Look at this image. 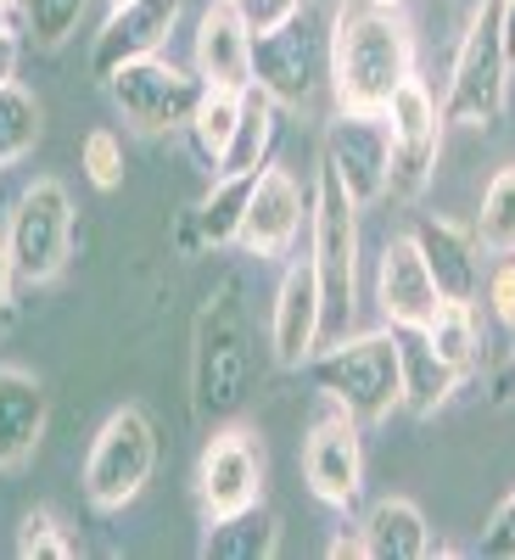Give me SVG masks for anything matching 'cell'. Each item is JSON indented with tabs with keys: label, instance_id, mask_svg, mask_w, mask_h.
<instances>
[{
	"label": "cell",
	"instance_id": "1",
	"mask_svg": "<svg viewBox=\"0 0 515 560\" xmlns=\"http://www.w3.org/2000/svg\"><path fill=\"white\" fill-rule=\"evenodd\" d=\"M414 79V28L382 0H342L331 18V96L342 113H382Z\"/></svg>",
	"mask_w": 515,
	"mask_h": 560
},
{
	"label": "cell",
	"instance_id": "2",
	"mask_svg": "<svg viewBox=\"0 0 515 560\" xmlns=\"http://www.w3.org/2000/svg\"><path fill=\"white\" fill-rule=\"evenodd\" d=\"M253 393V331L242 308V280L224 275L208 292L191 337V409L208 427H224L247 409Z\"/></svg>",
	"mask_w": 515,
	"mask_h": 560
},
{
	"label": "cell",
	"instance_id": "3",
	"mask_svg": "<svg viewBox=\"0 0 515 560\" xmlns=\"http://www.w3.org/2000/svg\"><path fill=\"white\" fill-rule=\"evenodd\" d=\"M308 382L325 404H337L342 415H353L359 427H376L393 409H403V348L398 331H359V337H337L325 353H314Z\"/></svg>",
	"mask_w": 515,
	"mask_h": 560
},
{
	"label": "cell",
	"instance_id": "4",
	"mask_svg": "<svg viewBox=\"0 0 515 560\" xmlns=\"http://www.w3.org/2000/svg\"><path fill=\"white\" fill-rule=\"evenodd\" d=\"M308 264L319 275L325 331L348 337V319L359 308V202L348 197L337 168H325V163L314 179V202H308Z\"/></svg>",
	"mask_w": 515,
	"mask_h": 560
},
{
	"label": "cell",
	"instance_id": "5",
	"mask_svg": "<svg viewBox=\"0 0 515 560\" xmlns=\"http://www.w3.org/2000/svg\"><path fill=\"white\" fill-rule=\"evenodd\" d=\"M510 62H504V39H499V7L471 12L454 68H448V90H443V118L465 124V129H493L504 118L510 102Z\"/></svg>",
	"mask_w": 515,
	"mask_h": 560
},
{
	"label": "cell",
	"instance_id": "6",
	"mask_svg": "<svg viewBox=\"0 0 515 560\" xmlns=\"http://www.w3.org/2000/svg\"><path fill=\"white\" fill-rule=\"evenodd\" d=\"M157 471V427H152V415L147 409H113L102 420V432L96 443H90L84 454V499L96 504V510H124L140 499V488L152 482Z\"/></svg>",
	"mask_w": 515,
	"mask_h": 560
},
{
	"label": "cell",
	"instance_id": "7",
	"mask_svg": "<svg viewBox=\"0 0 515 560\" xmlns=\"http://www.w3.org/2000/svg\"><path fill=\"white\" fill-rule=\"evenodd\" d=\"M7 253L17 280L39 287V280H57L68 253H73V197L62 179H34L17 197L12 219H7Z\"/></svg>",
	"mask_w": 515,
	"mask_h": 560
},
{
	"label": "cell",
	"instance_id": "8",
	"mask_svg": "<svg viewBox=\"0 0 515 560\" xmlns=\"http://www.w3.org/2000/svg\"><path fill=\"white\" fill-rule=\"evenodd\" d=\"M319 79H331V28H319L308 12L274 34H253V84L274 107H303Z\"/></svg>",
	"mask_w": 515,
	"mask_h": 560
},
{
	"label": "cell",
	"instance_id": "9",
	"mask_svg": "<svg viewBox=\"0 0 515 560\" xmlns=\"http://www.w3.org/2000/svg\"><path fill=\"white\" fill-rule=\"evenodd\" d=\"M113 90V107L129 129L140 135H174V129H191V113L202 102L208 79L202 73H185L168 57H147V62H129L107 79Z\"/></svg>",
	"mask_w": 515,
	"mask_h": 560
},
{
	"label": "cell",
	"instance_id": "10",
	"mask_svg": "<svg viewBox=\"0 0 515 560\" xmlns=\"http://www.w3.org/2000/svg\"><path fill=\"white\" fill-rule=\"evenodd\" d=\"M387 135H393V191L398 197H420L437 174V152H443V107L420 79H403L393 90V102L382 107Z\"/></svg>",
	"mask_w": 515,
	"mask_h": 560
},
{
	"label": "cell",
	"instance_id": "11",
	"mask_svg": "<svg viewBox=\"0 0 515 560\" xmlns=\"http://www.w3.org/2000/svg\"><path fill=\"white\" fill-rule=\"evenodd\" d=\"M325 168H337L348 197L359 208L382 202L393 191V135L382 113H342L325 129Z\"/></svg>",
	"mask_w": 515,
	"mask_h": 560
},
{
	"label": "cell",
	"instance_id": "12",
	"mask_svg": "<svg viewBox=\"0 0 515 560\" xmlns=\"http://www.w3.org/2000/svg\"><path fill=\"white\" fill-rule=\"evenodd\" d=\"M303 482L319 504L348 510L364 493V443H359V420L331 404V415H319L308 438H303Z\"/></svg>",
	"mask_w": 515,
	"mask_h": 560
},
{
	"label": "cell",
	"instance_id": "13",
	"mask_svg": "<svg viewBox=\"0 0 515 560\" xmlns=\"http://www.w3.org/2000/svg\"><path fill=\"white\" fill-rule=\"evenodd\" d=\"M197 499L202 516H224V510H242L264 499V448L247 427H213L202 459H197Z\"/></svg>",
	"mask_w": 515,
	"mask_h": 560
},
{
	"label": "cell",
	"instance_id": "14",
	"mask_svg": "<svg viewBox=\"0 0 515 560\" xmlns=\"http://www.w3.org/2000/svg\"><path fill=\"white\" fill-rule=\"evenodd\" d=\"M179 12H185V0H124V7H113L96 34V51H90L96 79H113L129 62L163 57L168 34L179 28Z\"/></svg>",
	"mask_w": 515,
	"mask_h": 560
},
{
	"label": "cell",
	"instance_id": "15",
	"mask_svg": "<svg viewBox=\"0 0 515 560\" xmlns=\"http://www.w3.org/2000/svg\"><path fill=\"white\" fill-rule=\"evenodd\" d=\"M325 337V298H319V275L308 258L286 264L280 275V292H274V314H269V353L280 370H303L314 359Z\"/></svg>",
	"mask_w": 515,
	"mask_h": 560
},
{
	"label": "cell",
	"instance_id": "16",
	"mask_svg": "<svg viewBox=\"0 0 515 560\" xmlns=\"http://www.w3.org/2000/svg\"><path fill=\"white\" fill-rule=\"evenodd\" d=\"M308 202L314 197H303V185L286 168L269 163L258 174V185H253V202H247L236 247H247L253 258H286L292 242H297V230H303V219H308Z\"/></svg>",
	"mask_w": 515,
	"mask_h": 560
},
{
	"label": "cell",
	"instance_id": "17",
	"mask_svg": "<svg viewBox=\"0 0 515 560\" xmlns=\"http://www.w3.org/2000/svg\"><path fill=\"white\" fill-rule=\"evenodd\" d=\"M409 242L420 247V258H426L443 303H471L477 298V287H482V242H477V230H465L454 219H437V213H420L414 230H409Z\"/></svg>",
	"mask_w": 515,
	"mask_h": 560
},
{
	"label": "cell",
	"instance_id": "18",
	"mask_svg": "<svg viewBox=\"0 0 515 560\" xmlns=\"http://www.w3.org/2000/svg\"><path fill=\"white\" fill-rule=\"evenodd\" d=\"M376 303L387 314L393 331H420L432 314H437V280L426 269V258H420V247L409 236H393L382 247V264H376Z\"/></svg>",
	"mask_w": 515,
	"mask_h": 560
},
{
	"label": "cell",
	"instance_id": "19",
	"mask_svg": "<svg viewBox=\"0 0 515 560\" xmlns=\"http://www.w3.org/2000/svg\"><path fill=\"white\" fill-rule=\"evenodd\" d=\"M51 427V398L17 364H0V471H23Z\"/></svg>",
	"mask_w": 515,
	"mask_h": 560
},
{
	"label": "cell",
	"instance_id": "20",
	"mask_svg": "<svg viewBox=\"0 0 515 560\" xmlns=\"http://www.w3.org/2000/svg\"><path fill=\"white\" fill-rule=\"evenodd\" d=\"M197 73L213 90H253V34L230 0H208L197 23Z\"/></svg>",
	"mask_w": 515,
	"mask_h": 560
},
{
	"label": "cell",
	"instance_id": "21",
	"mask_svg": "<svg viewBox=\"0 0 515 560\" xmlns=\"http://www.w3.org/2000/svg\"><path fill=\"white\" fill-rule=\"evenodd\" d=\"M274 549H280V516L264 499L224 510V516H208V533H202L208 560H269Z\"/></svg>",
	"mask_w": 515,
	"mask_h": 560
},
{
	"label": "cell",
	"instance_id": "22",
	"mask_svg": "<svg viewBox=\"0 0 515 560\" xmlns=\"http://www.w3.org/2000/svg\"><path fill=\"white\" fill-rule=\"evenodd\" d=\"M359 527H364L370 560H426L432 555V527L414 499H376Z\"/></svg>",
	"mask_w": 515,
	"mask_h": 560
},
{
	"label": "cell",
	"instance_id": "23",
	"mask_svg": "<svg viewBox=\"0 0 515 560\" xmlns=\"http://www.w3.org/2000/svg\"><path fill=\"white\" fill-rule=\"evenodd\" d=\"M274 135H280V107L253 84L242 96V124H236V135H230L224 158L213 163V174H258V168H269Z\"/></svg>",
	"mask_w": 515,
	"mask_h": 560
},
{
	"label": "cell",
	"instance_id": "24",
	"mask_svg": "<svg viewBox=\"0 0 515 560\" xmlns=\"http://www.w3.org/2000/svg\"><path fill=\"white\" fill-rule=\"evenodd\" d=\"M398 348H403V404L414 415H437L459 387V370L443 364L420 331H398Z\"/></svg>",
	"mask_w": 515,
	"mask_h": 560
},
{
	"label": "cell",
	"instance_id": "25",
	"mask_svg": "<svg viewBox=\"0 0 515 560\" xmlns=\"http://www.w3.org/2000/svg\"><path fill=\"white\" fill-rule=\"evenodd\" d=\"M258 174H264V168H258ZM258 174H213V191H208L202 208H197V236H202L208 247H236Z\"/></svg>",
	"mask_w": 515,
	"mask_h": 560
},
{
	"label": "cell",
	"instance_id": "26",
	"mask_svg": "<svg viewBox=\"0 0 515 560\" xmlns=\"http://www.w3.org/2000/svg\"><path fill=\"white\" fill-rule=\"evenodd\" d=\"M477 242L482 253L493 258H515V163L499 168L488 179V191H482V208H477Z\"/></svg>",
	"mask_w": 515,
	"mask_h": 560
},
{
	"label": "cell",
	"instance_id": "27",
	"mask_svg": "<svg viewBox=\"0 0 515 560\" xmlns=\"http://www.w3.org/2000/svg\"><path fill=\"white\" fill-rule=\"evenodd\" d=\"M420 337H426V348L443 364H454L459 376L477 364V314H471V303H437V314L420 325Z\"/></svg>",
	"mask_w": 515,
	"mask_h": 560
},
{
	"label": "cell",
	"instance_id": "28",
	"mask_svg": "<svg viewBox=\"0 0 515 560\" xmlns=\"http://www.w3.org/2000/svg\"><path fill=\"white\" fill-rule=\"evenodd\" d=\"M39 140V102L34 90H23L17 79L0 84V168H12L34 152Z\"/></svg>",
	"mask_w": 515,
	"mask_h": 560
},
{
	"label": "cell",
	"instance_id": "29",
	"mask_svg": "<svg viewBox=\"0 0 515 560\" xmlns=\"http://www.w3.org/2000/svg\"><path fill=\"white\" fill-rule=\"evenodd\" d=\"M242 96L247 90H202V102H197V113H191V140H197V152L208 158V163H219L224 158V147H230V135H236V124H242Z\"/></svg>",
	"mask_w": 515,
	"mask_h": 560
},
{
	"label": "cell",
	"instance_id": "30",
	"mask_svg": "<svg viewBox=\"0 0 515 560\" xmlns=\"http://www.w3.org/2000/svg\"><path fill=\"white\" fill-rule=\"evenodd\" d=\"M84 7H90V0H23V28L34 34L39 51H57V45L73 39Z\"/></svg>",
	"mask_w": 515,
	"mask_h": 560
},
{
	"label": "cell",
	"instance_id": "31",
	"mask_svg": "<svg viewBox=\"0 0 515 560\" xmlns=\"http://www.w3.org/2000/svg\"><path fill=\"white\" fill-rule=\"evenodd\" d=\"M17 555L23 560H73L79 544L62 533V522L51 516V510H28V516L17 522Z\"/></svg>",
	"mask_w": 515,
	"mask_h": 560
},
{
	"label": "cell",
	"instance_id": "32",
	"mask_svg": "<svg viewBox=\"0 0 515 560\" xmlns=\"http://www.w3.org/2000/svg\"><path fill=\"white\" fill-rule=\"evenodd\" d=\"M79 168L90 174L96 191H118V185H124V140L113 129H90L79 140Z\"/></svg>",
	"mask_w": 515,
	"mask_h": 560
},
{
	"label": "cell",
	"instance_id": "33",
	"mask_svg": "<svg viewBox=\"0 0 515 560\" xmlns=\"http://www.w3.org/2000/svg\"><path fill=\"white\" fill-rule=\"evenodd\" d=\"M230 7H236V18L247 23V34H274L280 23L308 12V0H230Z\"/></svg>",
	"mask_w": 515,
	"mask_h": 560
},
{
	"label": "cell",
	"instance_id": "34",
	"mask_svg": "<svg viewBox=\"0 0 515 560\" xmlns=\"http://www.w3.org/2000/svg\"><path fill=\"white\" fill-rule=\"evenodd\" d=\"M488 560H515V493L488 516V527H482V544H477Z\"/></svg>",
	"mask_w": 515,
	"mask_h": 560
},
{
	"label": "cell",
	"instance_id": "35",
	"mask_svg": "<svg viewBox=\"0 0 515 560\" xmlns=\"http://www.w3.org/2000/svg\"><path fill=\"white\" fill-rule=\"evenodd\" d=\"M488 303H493V314H499L504 331H515V264H499V269H493V280H488Z\"/></svg>",
	"mask_w": 515,
	"mask_h": 560
},
{
	"label": "cell",
	"instance_id": "36",
	"mask_svg": "<svg viewBox=\"0 0 515 560\" xmlns=\"http://www.w3.org/2000/svg\"><path fill=\"white\" fill-rule=\"evenodd\" d=\"M331 555H337V560H370V549H364V527H359V522H342V533L331 538Z\"/></svg>",
	"mask_w": 515,
	"mask_h": 560
},
{
	"label": "cell",
	"instance_id": "37",
	"mask_svg": "<svg viewBox=\"0 0 515 560\" xmlns=\"http://www.w3.org/2000/svg\"><path fill=\"white\" fill-rule=\"evenodd\" d=\"M17 57H23V39L7 34V23H0V84H7L17 73Z\"/></svg>",
	"mask_w": 515,
	"mask_h": 560
},
{
	"label": "cell",
	"instance_id": "38",
	"mask_svg": "<svg viewBox=\"0 0 515 560\" xmlns=\"http://www.w3.org/2000/svg\"><path fill=\"white\" fill-rule=\"evenodd\" d=\"M499 39H504V62L515 68V0H499Z\"/></svg>",
	"mask_w": 515,
	"mask_h": 560
},
{
	"label": "cell",
	"instance_id": "39",
	"mask_svg": "<svg viewBox=\"0 0 515 560\" xmlns=\"http://www.w3.org/2000/svg\"><path fill=\"white\" fill-rule=\"evenodd\" d=\"M493 404H515V353L493 370Z\"/></svg>",
	"mask_w": 515,
	"mask_h": 560
},
{
	"label": "cell",
	"instance_id": "40",
	"mask_svg": "<svg viewBox=\"0 0 515 560\" xmlns=\"http://www.w3.org/2000/svg\"><path fill=\"white\" fill-rule=\"evenodd\" d=\"M12 280H17V269H12V253H7V230H0V314L12 303Z\"/></svg>",
	"mask_w": 515,
	"mask_h": 560
},
{
	"label": "cell",
	"instance_id": "41",
	"mask_svg": "<svg viewBox=\"0 0 515 560\" xmlns=\"http://www.w3.org/2000/svg\"><path fill=\"white\" fill-rule=\"evenodd\" d=\"M465 12H482V7H499V0H459Z\"/></svg>",
	"mask_w": 515,
	"mask_h": 560
},
{
	"label": "cell",
	"instance_id": "42",
	"mask_svg": "<svg viewBox=\"0 0 515 560\" xmlns=\"http://www.w3.org/2000/svg\"><path fill=\"white\" fill-rule=\"evenodd\" d=\"M7 7H12V0H0V23H7Z\"/></svg>",
	"mask_w": 515,
	"mask_h": 560
},
{
	"label": "cell",
	"instance_id": "43",
	"mask_svg": "<svg viewBox=\"0 0 515 560\" xmlns=\"http://www.w3.org/2000/svg\"><path fill=\"white\" fill-rule=\"evenodd\" d=\"M382 7H403V0H382Z\"/></svg>",
	"mask_w": 515,
	"mask_h": 560
},
{
	"label": "cell",
	"instance_id": "44",
	"mask_svg": "<svg viewBox=\"0 0 515 560\" xmlns=\"http://www.w3.org/2000/svg\"><path fill=\"white\" fill-rule=\"evenodd\" d=\"M113 7H124V0H113Z\"/></svg>",
	"mask_w": 515,
	"mask_h": 560
}]
</instances>
